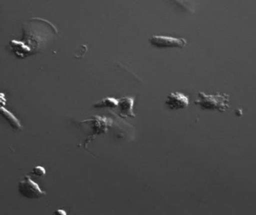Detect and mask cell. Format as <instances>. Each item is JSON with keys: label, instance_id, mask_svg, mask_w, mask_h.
<instances>
[{"label": "cell", "instance_id": "obj_1", "mask_svg": "<svg viewBox=\"0 0 256 215\" xmlns=\"http://www.w3.org/2000/svg\"><path fill=\"white\" fill-rule=\"evenodd\" d=\"M198 97L199 98L195 101V104L199 106L202 110L225 112L230 107V96L226 93L207 94L204 92H199Z\"/></svg>", "mask_w": 256, "mask_h": 215}, {"label": "cell", "instance_id": "obj_2", "mask_svg": "<svg viewBox=\"0 0 256 215\" xmlns=\"http://www.w3.org/2000/svg\"><path fill=\"white\" fill-rule=\"evenodd\" d=\"M18 191L21 196L28 199H40L46 196V193L40 189L38 184L31 180L29 176H26L19 182Z\"/></svg>", "mask_w": 256, "mask_h": 215}, {"label": "cell", "instance_id": "obj_3", "mask_svg": "<svg viewBox=\"0 0 256 215\" xmlns=\"http://www.w3.org/2000/svg\"><path fill=\"white\" fill-rule=\"evenodd\" d=\"M150 42L152 46L158 48H184L187 45L186 39L169 36H152Z\"/></svg>", "mask_w": 256, "mask_h": 215}, {"label": "cell", "instance_id": "obj_4", "mask_svg": "<svg viewBox=\"0 0 256 215\" xmlns=\"http://www.w3.org/2000/svg\"><path fill=\"white\" fill-rule=\"evenodd\" d=\"M189 98L182 92H172L168 96L166 105L170 110H182L189 106Z\"/></svg>", "mask_w": 256, "mask_h": 215}, {"label": "cell", "instance_id": "obj_5", "mask_svg": "<svg viewBox=\"0 0 256 215\" xmlns=\"http://www.w3.org/2000/svg\"><path fill=\"white\" fill-rule=\"evenodd\" d=\"M133 106H134V99L132 97H124L122 99L118 100V109L119 113L122 117H130L135 118V114L133 112Z\"/></svg>", "mask_w": 256, "mask_h": 215}, {"label": "cell", "instance_id": "obj_6", "mask_svg": "<svg viewBox=\"0 0 256 215\" xmlns=\"http://www.w3.org/2000/svg\"><path fill=\"white\" fill-rule=\"evenodd\" d=\"M10 47H11V49H12L14 54L19 58H24V57L32 55L31 49L28 48L22 41L11 40L10 41Z\"/></svg>", "mask_w": 256, "mask_h": 215}, {"label": "cell", "instance_id": "obj_7", "mask_svg": "<svg viewBox=\"0 0 256 215\" xmlns=\"http://www.w3.org/2000/svg\"><path fill=\"white\" fill-rule=\"evenodd\" d=\"M117 107H118V100H116L114 98H112V97L106 98V99L99 101L98 103L94 104V108H96V109H101V108L114 109V108H117Z\"/></svg>", "mask_w": 256, "mask_h": 215}, {"label": "cell", "instance_id": "obj_8", "mask_svg": "<svg viewBox=\"0 0 256 215\" xmlns=\"http://www.w3.org/2000/svg\"><path fill=\"white\" fill-rule=\"evenodd\" d=\"M170 1L187 12L194 11V4L192 3V0H170Z\"/></svg>", "mask_w": 256, "mask_h": 215}, {"label": "cell", "instance_id": "obj_9", "mask_svg": "<svg viewBox=\"0 0 256 215\" xmlns=\"http://www.w3.org/2000/svg\"><path fill=\"white\" fill-rule=\"evenodd\" d=\"M32 174L38 176V177H42V176H44L46 174V170L42 166H37L32 170Z\"/></svg>", "mask_w": 256, "mask_h": 215}, {"label": "cell", "instance_id": "obj_10", "mask_svg": "<svg viewBox=\"0 0 256 215\" xmlns=\"http://www.w3.org/2000/svg\"><path fill=\"white\" fill-rule=\"evenodd\" d=\"M56 215H66V212L62 211V210H58V211L56 212L55 213Z\"/></svg>", "mask_w": 256, "mask_h": 215}]
</instances>
